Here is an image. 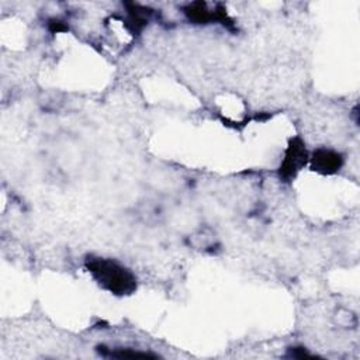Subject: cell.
<instances>
[{
	"label": "cell",
	"mask_w": 360,
	"mask_h": 360,
	"mask_svg": "<svg viewBox=\"0 0 360 360\" xmlns=\"http://www.w3.org/2000/svg\"><path fill=\"white\" fill-rule=\"evenodd\" d=\"M86 267L104 290L115 295H128L136 288L135 276L115 260L90 257L86 262Z\"/></svg>",
	"instance_id": "cell-1"
},
{
	"label": "cell",
	"mask_w": 360,
	"mask_h": 360,
	"mask_svg": "<svg viewBox=\"0 0 360 360\" xmlns=\"http://www.w3.org/2000/svg\"><path fill=\"white\" fill-rule=\"evenodd\" d=\"M305 162H307L305 145L302 143V141L300 138H295L290 142V145L285 150L284 160L280 166V174L284 179H291L305 165Z\"/></svg>",
	"instance_id": "cell-2"
},
{
	"label": "cell",
	"mask_w": 360,
	"mask_h": 360,
	"mask_svg": "<svg viewBox=\"0 0 360 360\" xmlns=\"http://www.w3.org/2000/svg\"><path fill=\"white\" fill-rule=\"evenodd\" d=\"M343 165V158L340 153L332 149H318L311 158V166L315 172L322 174L336 173Z\"/></svg>",
	"instance_id": "cell-3"
},
{
	"label": "cell",
	"mask_w": 360,
	"mask_h": 360,
	"mask_svg": "<svg viewBox=\"0 0 360 360\" xmlns=\"http://www.w3.org/2000/svg\"><path fill=\"white\" fill-rule=\"evenodd\" d=\"M110 356L112 357H120V359H148V357H155L153 354H149V353H141V352H131L128 349H118V350H112L110 353Z\"/></svg>",
	"instance_id": "cell-4"
},
{
	"label": "cell",
	"mask_w": 360,
	"mask_h": 360,
	"mask_svg": "<svg viewBox=\"0 0 360 360\" xmlns=\"http://www.w3.org/2000/svg\"><path fill=\"white\" fill-rule=\"evenodd\" d=\"M291 356L292 357H298V359H304V357H312V354H309L305 349L302 347H294L291 349Z\"/></svg>",
	"instance_id": "cell-5"
}]
</instances>
